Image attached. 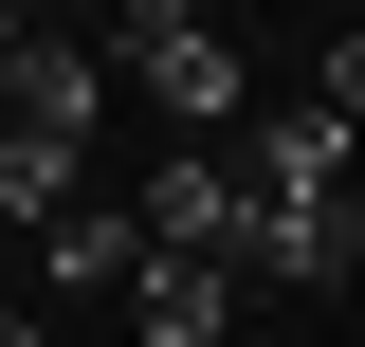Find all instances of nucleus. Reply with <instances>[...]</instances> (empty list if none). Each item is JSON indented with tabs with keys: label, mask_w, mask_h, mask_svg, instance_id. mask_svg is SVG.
Masks as SVG:
<instances>
[{
	"label": "nucleus",
	"mask_w": 365,
	"mask_h": 347,
	"mask_svg": "<svg viewBox=\"0 0 365 347\" xmlns=\"http://www.w3.org/2000/svg\"><path fill=\"white\" fill-rule=\"evenodd\" d=\"M128 329H146V347H220V329H237V274H182V256H146V274H128Z\"/></svg>",
	"instance_id": "obj_6"
},
{
	"label": "nucleus",
	"mask_w": 365,
	"mask_h": 347,
	"mask_svg": "<svg viewBox=\"0 0 365 347\" xmlns=\"http://www.w3.org/2000/svg\"><path fill=\"white\" fill-rule=\"evenodd\" d=\"M110 55H128V91L165 110L182 146H220L237 110H256V74H237V37L201 19V0H128V19H110Z\"/></svg>",
	"instance_id": "obj_1"
},
{
	"label": "nucleus",
	"mask_w": 365,
	"mask_h": 347,
	"mask_svg": "<svg viewBox=\"0 0 365 347\" xmlns=\"http://www.w3.org/2000/svg\"><path fill=\"white\" fill-rule=\"evenodd\" d=\"M91 91H110V55H73V37H37V19H19V55H0V146L91 165Z\"/></svg>",
	"instance_id": "obj_4"
},
{
	"label": "nucleus",
	"mask_w": 365,
	"mask_h": 347,
	"mask_svg": "<svg viewBox=\"0 0 365 347\" xmlns=\"http://www.w3.org/2000/svg\"><path fill=\"white\" fill-rule=\"evenodd\" d=\"M0 55H19V19H0Z\"/></svg>",
	"instance_id": "obj_10"
},
{
	"label": "nucleus",
	"mask_w": 365,
	"mask_h": 347,
	"mask_svg": "<svg viewBox=\"0 0 365 347\" xmlns=\"http://www.w3.org/2000/svg\"><path fill=\"white\" fill-rule=\"evenodd\" d=\"M0 347H55V329H19V311H0Z\"/></svg>",
	"instance_id": "obj_9"
},
{
	"label": "nucleus",
	"mask_w": 365,
	"mask_h": 347,
	"mask_svg": "<svg viewBox=\"0 0 365 347\" xmlns=\"http://www.w3.org/2000/svg\"><path fill=\"white\" fill-rule=\"evenodd\" d=\"M220 165H237V201H256V219H311V201H347V129H329L311 91L237 110V146H220Z\"/></svg>",
	"instance_id": "obj_3"
},
{
	"label": "nucleus",
	"mask_w": 365,
	"mask_h": 347,
	"mask_svg": "<svg viewBox=\"0 0 365 347\" xmlns=\"http://www.w3.org/2000/svg\"><path fill=\"white\" fill-rule=\"evenodd\" d=\"M128 238H146V256H182V274H256V201H237L220 146H165V165L128 183Z\"/></svg>",
	"instance_id": "obj_2"
},
{
	"label": "nucleus",
	"mask_w": 365,
	"mask_h": 347,
	"mask_svg": "<svg viewBox=\"0 0 365 347\" xmlns=\"http://www.w3.org/2000/svg\"><path fill=\"white\" fill-rule=\"evenodd\" d=\"M311 110H329V129H365V19H347L329 55H311Z\"/></svg>",
	"instance_id": "obj_8"
},
{
	"label": "nucleus",
	"mask_w": 365,
	"mask_h": 347,
	"mask_svg": "<svg viewBox=\"0 0 365 347\" xmlns=\"http://www.w3.org/2000/svg\"><path fill=\"white\" fill-rule=\"evenodd\" d=\"M37 256L73 274V293H128V274H146V238H128V201H110V219L73 201V219H55V238H37Z\"/></svg>",
	"instance_id": "obj_7"
},
{
	"label": "nucleus",
	"mask_w": 365,
	"mask_h": 347,
	"mask_svg": "<svg viewBox=\"0 0 365 347\" xmlns=\"http://www.w3.org/2000/svg\"><path fill=\"white\" fill-rule=\"evenodd\" d=\"M256 274H274V293H347V274H365V219H347V201H311V219H256Z\"/></svg>",
	"instance_id": "obj_5"
}]
</instances>
